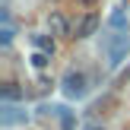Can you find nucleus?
<instances>
[{"mask_svg": "<svg viewBox=\"0 0 130 130\" xmlns=\"http://www.w3.org/2000/svg\"><path fill=\"white\" fill-rule=\"evenodd\" d=\"M130 54V35L127 32H114V35L105 38V60L108 67H121Z\"/></svg>", "mask_w": 130, "mask_h": 130, "instance_id": "1", "label": "nucleus"}, {"mask_svg": "<svg viewBox=\"0 0 130 130\" xmlns=\"http://www.w3.org/2000/svg\"><path fill=\"white\" fill-rule=\"evenodd\" d=\"M60 89H63V95H67V99H83V95H86V89H89V79H86V73H83V70H67V73H63V79H60Z\"/></svg>", "mask_w": 130, "mask_h": 130, "instance_id": "2", "label": "nucleus"}, {"mask_svg": "<svg viewBox=\"0 0 130 130\" xmlns=\"http://www.w3.org/2000/svg\"><path fill=\"white\" fill-rule=\"evenodd\" d=\"M0 124H3V127L25 124V111H22V108H16L13 102H3V111H0Z\"/></svg>", "mask_w": 130, "mask_h": 130, "instance_id": "3", "label": "nucleus"}, {"mask_svg": "<svg viewBox=\"0 0 130 130\" xmlns=\"http://www.w3.org/2000/svg\"><path fill=\"white\" fill-rule=\"evenodd\" d=\"M99 25H102V19L95 16V13H86V16L79 19V25H76L73 38H89V35H95V32H99Z\"/></svg>", "mask_w": 130, "mask_h": 130, "instance_id": "4", "label": "nucleus"}, {"mask_svg": "<svg viewBox=\"0 0 130 130\" xmlns=\"http://www.w3.org/2000/svg\"><path fill=\"white\" fill-rule=\"evenodd\" d=\"M108 25H111L114 32H127L130 29V16L124 6H118V10H111V16H108Z\"/></svg>", "mask_w": 130, "mask_h": 130, "instance_id": "5", "label": "nucleus"}, {"mask_svg": "<svg viewBox=\"0 0 130 130\" xmlns=\"http://www.w3.org/2000/svg\"><path fill=\"white\" fill-rule=\"evenodd\" d=\"M48 29H51V35H67V32H70V22H67L63 13H51V16H48Z\"/></svg>", "mask_w": 130, "mask_h": 130, "instance_id": "6", "label": "nucleus"}, {"mask_svg": "<svg viewBox=\"0 0 130 130\" xmlns=\"http://www.w3.org/2000/svg\"><path fill=\"white\" fill-rule=\"evenodd\" d=\"M0 95H3V102H19L25 92L19 89V83H3L0 86Z\"/></svg>", "mask_w": 130, "mask_h": 130, "instance_id": "7", "label": "nucleus"}, {"mask_svg": "<svg viewBox=\"0 0 130 130\" xmlns=\"http://www.w3.org/2000/svg\"><path fill=\"white\" fill-rule=\"evenodd\" d=\"M32 41H35L38 51H44V54H54V38L51 35H32Z\"/></svg>", "mask_w": 130, "mask_h": 130, "instance_id": "8", "label": "nucleus"}, {"mask_svg": "<svg viewBox=\"0 0 130 130\" xmlns=\"http://www.w3.org/2000/svg\"><path fill=\"white\" fill-rule=\"evenodd\" d=\"M13 35H16V32H13V25H3V29H0V44H3V48H10V44H13Z\"/></svg>", "mask_w": 130, "mask_h": 130, "instance_id": "9", "label": "nucleus"}, {"mask_svg": "<svg viewBox=\"0 0 130 130\" xmlns=\"http://www.w3.org/2000/svg\"><path fill=\"white\" fill-rule=\"evenodd\" d=\"M60 127H63V130H73V127H76V118L67 111V108L60 111Z\"/></svg>", "mask_w": 130, "mask_h": 130, "instance_id": "10", "label": "nucleus"}, {"mask_svg": "<svg viewBox=\"0 0 130 130\" xmlns=\"http://www.w3.org/2000/svg\"><path fill=\"white\" fill-rule=\"evenodd\" d=\"M48 60H51V54H44V51H35V54H32V63H35L38 70L48 67Z\"/></svg>", "mask_w": 130, "mask_h": 130, "instance_id": "11", "label": "nucleus"}, {"mask_svg": "<svg viewBox=\"0 0 130 130\" xmlns=\"http://www.w3.org/2000/svg\"><path fill=\"white\" fill-rule=\"evenodd\" d=\"M76 3H83V6H95L99 0H76Z\"/></svg>", "mask_w": 130, "mask_h": 130, "instance_id": "12", "label": "nucleus"}, {"mask_svg": "<svg viewBox=\"0 0 130 130\" xmlns=\"http://www.w3.org/2000/svg\"><path fill=\"white\" fill-rule=\"evenodd\" d=\"M86 130H105V127H86Z\"/></svg>", "mask_w": 130, "mask_h": 130, "instance_id": "13", "label": "nucleus"}]
</instances>
